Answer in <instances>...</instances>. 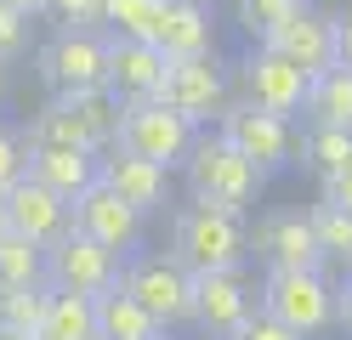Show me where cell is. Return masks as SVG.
I'll list each match as a JSON object with an SVG mask.
<instances>
[{"label": "cell", "mask_w": 352, "mask_h": 340, "mask_svg": "<svg viewBox=\"0 0 352 340\" xmlns=\"http://www.w3.org/2000/svg\"><path fill=\"white\" fill-rule=\"evenodd\" d=\"M102 181H108L125 204H137L142 216L165 210V199H170V170L153 165V159L125 153V148H108V153H102Z\"/></svg>", "instance_id": "obj_18"}, {"label": "cell", "mask_w": 352, "mask_h": 340, "mask_svg": "<svg viewBox=\"0 0 352 340\" xmlns=\"http://www.w3.org/2000/svg\"><path fill=\"white\" fill-rule=\"evenodd\" d=\"M34 74L52 91H97L108 85V34L102 29H57L34 52Z\"/></svg>", "instance_id": "obj_5"}, {"label": "cell", "mask_w": 352, "mask_h": 340, "mask_svg": "<svg viewBox=\"0 0 352 340\" xmlns=\"http://www.w3.org/2000/svg\"><path fill=\"white\" fill-rule=\"evenodd\" d=\"M165 52L153 40H108V91L120 102H153L165 85Z\"/></svg>", "instance_id": "obj_17"}, {"label": "cell", "mask_w": 352, "mask_h": 340, "mask_svg": "<svg viewBox=\"0 0 352 340\" xmlns=\"http://www.w3.org/2000/svg\"><path fill=\"white\" fill-rule=\"evenodd\" d=\"M52 306V284H0V329H17V335H40V317Z\"/></svg>", "instance_id": "obj_27"}, {"label": "cell", "mask_w": 352, "mask_h": 340, "mask_svg": "<svg viewBox=\"0 0 352 340\" xmlns=\"http://www.w3.org/2000/svg\"><path fill=\"white\" fill-rule=\"evenodd\" d=\"M193 142H199V125L188 120V113H176L170 102H125V120H120V142L125 153H137V159H153V165H188V153Z\"/></svg>", "instance_id": "obj_4"}, {"label": "cell", "mask_w": 352, "mask_h": 340, "mask_svg": "<svg viewBox=\"0 0 352 340\" xmlns=\"http://www.w3.org/2000/svg\"><path fill=\"white\" fill-rule=\"evenodd\" d=\"M29 176H34V181H46L52 193H63V199L74 204V199L102 176V153H85V148H46V142H34V148H29Z\"/></svg>", "instance_id": "obj_20"}, {"label": "cell", "mask_w": 352, "mask_h": 340, "mask_svg": "<svg viewBox=\"0 0 352 340\" xmlns=\"http://www.w3.org/2000/svg\"><path fill=\"white\" fill-rule=\"evenodd\" d=\"M182 170H188L193 199H199V204H216V210H233V216H245L250 204H256V193H261V181H267V170H261L256 159H245L222 131L199 136Z\"/></svg>", "instance_id": "obj_3"}, {"label": "cell", "mask_w": 352, "mask_h": 340, "mask_svg": "<svg viewBox=\"0 0 352 340\" xmlns=\"http://www.w3.org/2000/svg\"><path fill=\"white\" fill-rule=\"evenodd\" d=\"M120 120H125V102L108 85H97V91H57V97L29 120V148L46 142V148L108 153L120 142Z\"/></svg>", "instance_id": "obj_1"}, {"label": "cell", "mask_w": 352, "mask_h": 340, "mask_svg": "<svg viewBox=\"0 0 352 340\" xmlns=\"http://www.w3.org/2000/svg\"><path fill=\"white\" fill-rule=\"evenodd\" d=\"M233 340H301V335H290V329H284L278 317H267V312H250V324L239 329Z\"/></svg>", "instance_id": "obj_33"}, {"label": "cell", "mask_w": 352, "mask_h": 340, "mask_svg": "<svg viewBox=\"0 0 352 340\" xmlns=\"http://www.w3.org/2000/svg\"><path fill=\"white\" fill-rule=\"evenodd\" d=\"M160 102H170L176 113H188L193 125H210L216 113L228 108V68L216 63V52L210 57H170Z\"/></svg>", "instance_id": "obj_12"}, {"label": "cell", "mask_w": 352, "mask_h": 340, "mask_svg": "<svg viewBox=\"0 0 352 340\" xmlns=\"http://www.w3.org/2000/svg\"><path fill=\"white\" fill-rule=\"evenodd\" d=\"M0 284H12V289L52 284L46 278V244H34L23 233H6V238H0Z\"/></svg>", "instance_id": "obj_25"}, {"label": "cell", "mask_w": 352, "mask_h": 340, "mask_svg": "<svg viewBox=\"0 0 352 340\" xmlns=\"http://www.w3.org/2000/svg\"><path fill=\"white\" fill-rule=\"evenodd\" d=\"M239 91H245V102H256V108L290 120V113L307 108L313 74H307L301 63H290L284 52H273V45H250L245 63H239Z\"/></svg>", "instance_id": "obj_9"}, {"label": "cell", "mask_w": 352, "mask_h": 340, "mask_svg": "<svg viewBox=\"0 0 352 340\" xmlns=\"http://www.w3.org/2000/svg\"><path fill=\"white\" fill-rule=\"evenodd\" d=\"M34 340H102V329H97V295L52 289V306H46V317H40Z\"/></svg>", "instance_id": "obj_22"}, {"label": "cell", "mask_w": 352, "mask_h": 340, "mask_svg": "<svg viewBox=\"0 0 352 340\" xmlns=\"http://www.w3.org/2000/svg\"><path fill=\"white\" fill-rule=\"evenodd\" d=\"M120 284L137 295L165 329L170 324H193V272L176 256H142V261H131Z\"/></svg>", "instance_id": "obj_11"}, {"label": "cell", "mask_w": 352, "mask_h": 340, "mask_svg": "<svg viewBox=\"0 0 352 340\" xmlns=\"http://www.w3.org/2000/svg\"><path fill=\"white\" fill-rule=\"evenodd\" d=\"M0 238H6V221H0Z\"/></svg>", "instance_id": "obj_40"}, {"label": "cell", "mask_w": 352, "mask_h": 340, "mask_svg": "<svg viewBox=\"0 0 352 340\" xmlns=\"http://www.w3.org/2000/svg\"><path fill=\"white\" fill-rule=\"evenodd\" d=\"M46 17L63 29H102V0H46Z\"/></svg>", "instance_id": "obj_32"}, {"label": "cell", "mask_w": 352, "mask_h": 340, "mask_svg": "<svg viewBox=\"0 0 352 340\" xmlns=\"http://www.w3.org/2000/svg\"><path fill=\"white\" fill-rule=\"evenodd\" d=\"M307 120L313 125H341L352 131V68L336 63V68H324V74H313V91H307Z\"/></svg>", "instance_id": "obj_23"}, {"label": "cell", "mask_w": 352, "mask_h": 340, "mask_svg": "<svg viewBox=\"0 0 352 340\" xmlns=\"http://www.w3.org/2000/svg\"><path fill=\"white\" fill-rule=\"evenodd\" d=\"M97 329H102V340H165V324L125 284L97 295Z\"/></svg>", "instance_id": "obj_21"}, {"label": "cell", "mask_w": 352, "mask_h": 340, "mask_svg": "<svg viewBox=\"0 0 352 340\" xmlns=\"http://www.w3.org/2000/svg\"><path fill=\"white\" fill-rule=\"evenodd\" d=\"M261 312L278 317L290 335L313 340L336 324V289H329L324 272H267V284H261Z\"/></svg>", "instance_id": "obj_6"}, {"label": "cell", "mask_w": 352, "mask_h": 340, "mask_svg": "<svg viewBox=\"0 0 352 340\" xmlns=\"http://www.w3.org/2000/svg\"><path fill=\"white\" fill-rule=\"evenodd\" d=\"M216 131L228 136V142L245 153V159H256L261 170H284V165H296V153H301V142H296V131H290V120L284 113H267V108H256V102H228L222 113H216Z\"/></svg>", "instance_id": "obj_7"}, {"label": "cell", "mask_w": 352, "mask_h": 340, "mask_svg": "<svg viewBox=\"0 0 352 340\" xmlns=\"http://www.w3.org/2000/svg\"><path fill=\"white\" fill-rule=\"evenodd\" d=\"M250 284L239 278V272H193V324H199L205 335H239L250 324Z\"/></svg>", "instance_id": "obj_15"}, {"label": "cell", "mask_w": 352, "mask_h": 340, "mask_svg": "<svg viewBox=\"0 0 352 340\" xmlns=\"http://www.w3.org/2000/svg\"><path fill=\"white\" fill-rule=\"evenodd\" d=\"M170 256L182 261L188 272H239V267L250 261L245 216L216 210V204H199V199H193L188 210H176V227H170Z\"/></svg>", "instance_id": "obj_2"}, {"label": "cell", "mask_w": 352, "mask_h": 340, "mask_svg": "<svg viewBox=\"0 0 352 340\" xmlns=\"http://www.w3.org/2000/svg\"><path fill=\"white\" fill-rule=\"evenodd\" d=\"M324 204H336V210L352 216V170L346 176H324Z\"/></svg>", "instance_id": "obj_34"}, {"label": "cell", "mask_w": 352, "mask_h": 340, "mask_svg": "<svg viewBox=\"0 0 352 340\" xmlns=\"http://www.w3.org/2000/svg\"><path fill=\"white\" fill-rule=\"evenodd\" d=\"M296 6H301V0H233V23L245 29L250 45H261V40H267Z\"/></svg>", "instance_id": "obj_28"}, {"label": "cell", "mask_w": 352, "mask_h": 340, "mask_svg": "<svg viewBox=\"0 0 352 340\" xmlns=\"http://www.w3.org/2000/svg\"><path fill=\"white\" fill-rule=\"evenodd\" d=\"M336 324L352 335V272H346V284L336 289Z\"/></svg>", "instance_id": "obj_35"}, {"label": "cell", "mask_w": 352, "mask_h": 340, "mask_svg": "<svg viewBox=\"0 0 352 340\" xmlns=\"http://www.w3.org/2000/svg\"><path fill=\"white\" fill-rule=\"evenodd\" d=\"M0 221H6V233H23L34 244H57L74 227V204L63 199V193H52L46 181L17 176L12 188L0 193Z\"/></svg>", "instance_id": "obj_13"}, {"label": "cell", "mask_w": 352, "mask_h": 340, "mask_svg": "<svg viewBox=\"0 0 352 340\" xmlns=\"http://www.w3.org/2000/svg\"><path fill=\"white\" fill-rule=\"evenodd\" d=\"M46 278H52V289L102 295V289H114V284L125 278V267H120V249H108V244H97L91 233L69 227L57 244H46Z\"/></svg>", "instance_id": "obj_8"}, {"label": "cell", "mask_w": 352, "mask_h": 340, "mask_svg": "<svg viewBox=\"0 0 352 340\" xmlns=\"http://www.w3.org/2000/svg\"><path fill=\"white\" fill-rule=\"evenodd\" d=\"M250 249H261L267 267H278V272H324V244L313 233V210H307V216L301 210L267 216V221L256 227Z\"/></svg>", "instance_id": "obj_14"}, {"label": "cell", "mask_w": 352, "mask_h": 340, "mask_svg": "<svg viewBox=\"0 0 352 340\" xmlns=\"http://www.w3.org/2000/svg\"><path fill=\"white\" fill-rule=\"evenodd\" d=\"M153 45H160L165 57H210L216 52V17H210V6H199V0H165Z\"/></svg>", "instance_id": "obj_19"}, {"label": "cell", "mask_w": 352, "mask_h": 340, "mask_svg": "<svg viewBox=\"0 0 352 340\" xmlns=\"http://www.w3.org/2000/svg\"><path fill=\"white\" fill-rule=\"evenodd\" d=\"M199 6H210V0H199Z\"/></svg>", "instance_id": "obj_41"}, {"label": "cell", "mask_w": 352, "mask_h": 340, "mask_svg": "<svg viewBox=\"0 0 352 340\" xmlns=\"http://www.w3.org/2000/svg\"><path fill=\"white\" fill-rule=\"evenodd\" d=\"M165 0H102V34L108 40H153Z\"/></svg>", "instance_id": "obj_24"}, {"label": "cell", "mask_w": 352, "mask_h": 340, "mask_svg": "<svg viewBox=\"0 0 352 340\" xmlns=\"http://www.w3.org/2000/svg\"><path fill=\"white\" fill-rule=\"evenodd\" d=\"M301 159H307L318 176H346V170H352V131H341V125H313V131L301 136Z\"/></svg>", "instance_id": "obj_26"}, {"label": "cell", "mask_w": 352, "mask_h": 340, "mask_svg": "<svg viewBox=\"0 0 352 340\" xmlns=\"http://www.w3.org/2000/svg\"><path fill=\"white\" fill-rule=\"evenodd\" d=\"M341 63L352 68V6L341 12Z\"/></svg>", "instance_id": "obj_36"}, {"label": "cell", "mask_w": 352, "mask_h": 340, "mask_svg": "<svg viewBox=\"0 0 352 340\" xmlns=\"http://www.w3.org/2000/svg\"><path fill=\"white\" fill-rule=\"evenodd\" d=\"M0 97H6V63H0Z\"/></svg>", "instance_id": "obj_39"}, {"label": "cell", "mask_w": 352, "mask_h": 340, "mask_svg": "<svg viewBox=\"0 0 352 340\" xmlns=\"http://www.w3.org/2000/svg\"><path fill=\"white\" fill-rule=\"evenodd\" d=\"M313 233H318V244H324V261H341V267H352V216L346 210H336V204H313Z\"/></svg>", "instance_id": "obj_29"}, {"label": "cell", "mask_w": 352, "mask_h": 340, "mask_svg": "<svg viewBox=\"0 0 352 340\" xmlns=\"http://www.w3.org/2000/svg\"><path fill=\"white\" fill-rule=\"evenodd\" d=\"M29 40H34V17L29 12H17V6H6V0H0V63H17L29 52Z\"/></svg>", "instance_id": "obj_30"}, {"label": "cell", "mask_w": 352, "mask_h": 340, "mask_svg": "<svg viewBox=\"0 0 352 340\" xmlns=\"http://www.w3.org/2000/svg\"><path fill=\"white\" fill-rule=\"evenodd\" d=\"M0 340H34V335H17V329H0Z\"/></svg>", "instance_id": "obj_38"}, {"label": "cell", "mask_w": 352, "mask_h": 340, "mask_svg": "<svg viewBox=\"0 0 352 340\" xmlns=\"http://www.w3.org/2000/svg\"><path fill=\"white\" fill-rule=\"evenodd\" d=\"M6 6H17V12H29V17H46V0H6Z\"/></svg>", "instance_id": "obj_37"}, {"label": "cell", "mask_w": 352, "mask_h": 340, "mask_svg": "<svg viewBox=\"0 0 352 340\" xmlns=\"http://www.w3.org/2000/svg\"><path fill=\"white\" fill-rule=\"evenodd\" d=\"M17 176H29V136L0 120V193H6Z\"/></svg>", "instance_id": "obj_31"}, {"label": "cell", "mask_w": 352, "mask_h": 340, "mask_svg": "<svg viewBox=\"0 0 352 340\" xmlns=\"http://www.w3.org/2000/svg\"><path fill=\"white\" fill-rule=\"evenodd\" d=\"M261 45L284 52L290 63H301L307 74H324V68H336V63H341V17H336V12H324V6H313V0H301V6L284 17Z\"/></svg>", "instance_id": "obj_10"}, {"label": "cell", "mask_w": 352, "mask_h": 340, "mask_svg": "<svg viewBox=\"0 0 352 340\" xmlns=\"http://www.w3.org/2000/svg\"><path fill=\"white\" fill-rule=\"evenodd\" d=\"M74 227H80V233H91L97 244H108V249H120V256H125V249L142 238V210H137V204H125V199L97 176L91 188L74 199Z\"/></svg>", "instance_id": "obj_16"}]
</instances>
